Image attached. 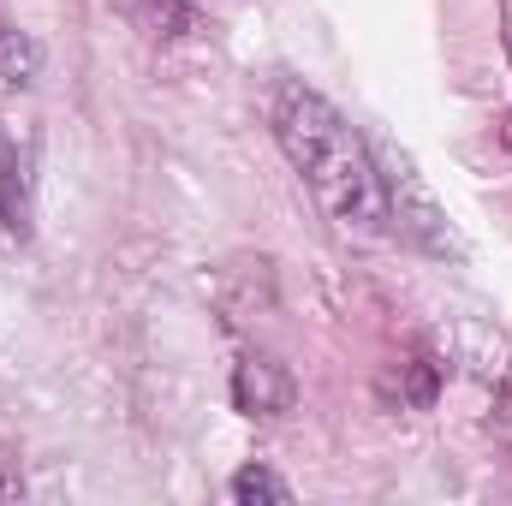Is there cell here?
<instances>
[{
    "instance_id": "3957f363",
    "label": "cell",
    "mask_w": 512,
    "mask_h": 506,
    "mask_svg": "<svg viewBox=\"0 0 512 506\" xmlns=\"http://www.w3.org/2000/svg\"><path fill=\"white\" fill-rule=\"evenodd\" d=\"M233 393H239V405H245L251 417H256V411H286V405H292V376H286L274 358L251 352V358H239Z\"/></svg>"
},
{
    "instance_id": "277c9868",
    "label": "cell",
    "mask_w": 512,
    "mask_h": 506,
    "mask_svg": "<svg viewBox=\"0 0 512 506\" xmlns=\"http://www.w3.org/2000/svg\"><path fill=\"white\" fill-rule=\"evenodd\" d=\"M233 501L251 506V501H292V489L274 477V471H262V465H245L239 477H233Z\"/></svg>"
},
{
    "instance_id": "6da1fadb",
    "label": "cell",
    "mask_w": 512,
    "mask_h": 506,
    "mask_svg": "<svg viewBox=\"0 0 512 506\" xmlns=\"http://www.w3.org/2000/svg\"><path fill=\"white\" fill-rule=\"evenodd\" d=\"M268 126H274L280 155L292 161V173L310 185V197L328 209V221L340 233H352V239H387L393 233L382 161L370 155V143L352 131V120L328 96L280 78L268 90Z\"/></svg>"
},
{
    "instance_id": "7a4b0ae2",
    "label": "cell",
    "mask_w": 512,
    "mask_h": 506,
    "mask_svg": "<svg viewBox=\"0 0 512 506\" xmlns=\"http://www.w3.org/2000/svg\"><path fill=\"white\" fill-rule=\"evenodd\" d=\"M0 239H30V143L0 131Z\"/></svg>"
},
{
    "instance_id": "5b68a950",
    "label": "cell",
    "mask_w": 512,
    "mask_h": 506,
    "mask_svg": "<svg viewBox=\"0 0 512 506\" xmlns=\"http://www.w3.org/2000/svg\"><path fill=\"white\" fill-rule=\"evenodd\" d=\"M30 72H36V42H30V36H18V30H0V78L24 84Z\"/></svg>"
},
{
    "instance_id": "8992f818",
    "label": "cell",
    "mask_w": 512,
    "mask_h": 506,
    "mask_svg": "<svg viewBox=\"0 0 512 506\" xmlns=\"http://www.w3.org/2000/svg\"><path fill=\"white\" fill-rule=\"evenodd\" d=\"M507 143H512V126H507Z\"/></svg>"
}]
</instances>
